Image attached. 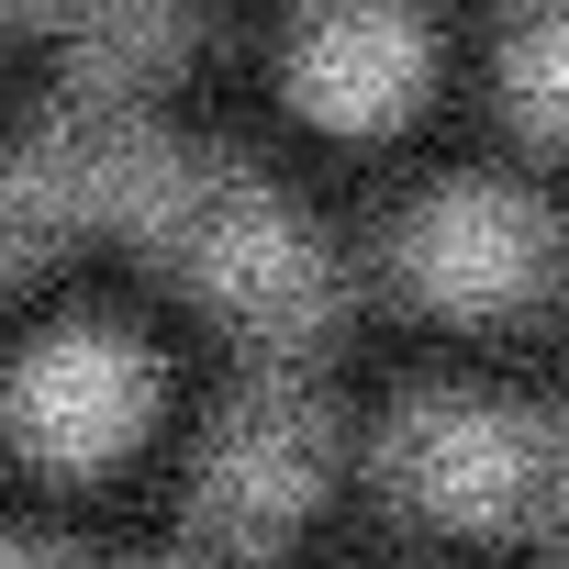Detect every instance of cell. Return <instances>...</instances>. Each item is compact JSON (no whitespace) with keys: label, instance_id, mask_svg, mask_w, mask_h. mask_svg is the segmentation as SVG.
I'll return each mask as SVG.
<instances>
[{"label":"cell","instance_id":"1","mask_svg":"<svg viewBox=\"0 0 569 569\" xmlns=\"http://www.w3.org/2000/svg\"><path fill=\"white\" fill-rule=\"evenodd\" d=\"M168 436V358L123 313H46L0 347V458L46 491L123 480Z\"/></svg>","mask_w":569,"mask_h":569},{"label":"cell","instance_id":"2","mask_svg":"<svg viewBox=\"0 0 569 569\" xmlns=\"http://www.w3.org/2000/svg\"><path fill=\"white\" fill-rule=\"evenodd\" d=\"M380 491L447 536H525L569 513V413L502 391H413L380 425Z\"/></svg>","mask_w":569,"mask_h":569},{"label":"cell","instance_id":"3","mask_svg":"<svg viewBox=\"0 0 569 569\" xmlns=\"http://www.w3.org/2000/svg\"><path fill=\"white\" fill-rule=\"evenodd\" d=\"M336 469H347V425H336L325 391L246 380L190 436V536L223 547V558H268V547H291L325 513Z\"/></svg>","mask_w":569,"mask_h":569},{"label":"cell","instance_id":"4","mask_svg":"<svg viewBox=\"0 0 569 569\" xmlns=\"http://www.w3.org/2000/svg\"><path fill=\"white\" fill-rule=\"evenodd\" d=\"M391 279L436 325H513L569 279V223L513 179H436L391 223Z\"/></svg>","mask_w":569,"mask_h":569},{"label":"cell","instance_id":"5","mask_svg":"<svg viewBox=\"0 0 569 569\" xmlns=\"http://www.w3.org/2000/svg\"><path fill=\"white\" fill-rule=\"evenodd\" d=\"M157 257L223 325H246L257 347H313L336 325V257H325V234L268 179H246L234 157H201V190H190V212H179V234Z\"/></svg>","mask_w":569,"mask_h":569},{"label":"cell","instance_id":"6","mask_svg":"<svg viewBox=\"0 0 569 569\" xmlns=\"http://www.w3.org/2000/svg\"><path fill=\"white\" fill-rule=\"evenodd\" d=\"M279 90H291V112L336 146H380L425 112L436 90V34L413 0H313V12L291 23V46H279Z\"/></svg>","mask_w":569,"mask_h":569},{"label":"cell","instance_id":"7","mask_svg":"<svg viewBox=\"0 0 569 569\" xmlns=\"http://www.w3.org/2000/svg\"><path fill=\"white\" fill-rule=\"evenodd\" d=\"M491 90L525 146L569 157V0H513V23L491 46Z\"/></svg>","mask_w":569,"mask_h":569},{"label":"cell","instance_id":"8","mask_svg":"<svg viewBox=\"0 0 569 569\" xmlns=\"http://www.w3.org/2000/svg\"><path fill=\"white\" fill-rule=\"evenodd\" d=\"M0 569H157V558H90L68 536H0Z\"/></svg>","mask_w":569,"mask_h":569},{"label":"cell","instance_id":"9","mask_svg":"<svg viewBox=\"0 0 569 569\" xmlns=\"http://www.w3.org/2000/svg\"><path fill=\"white\" fill-rule=\"evenodd\" d=\"M0 23H79V0H0Z\"/></svg>","mask_w":569,"mask_h":569}]
</instances>
